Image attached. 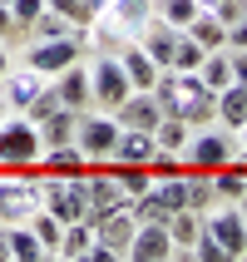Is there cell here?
I'll list each match as a JSON object with an SVG mask.
<instances>
[{"instance_id": "f546056e", "label": "cell", "mask_w": 247, "mask_h": 262, "mask_svg": "<svg viewBox=\"0 0 247 262\" xmlns=\"http://www.w3.org/2000/svg\"><path fill=\"white\" fill-rule=\"evenodd\" d=\"M203 10H213V15L222 20V25H237V20L247 15V0H208Z\"/></svg>"}, {"instance_id": "ba28073f", "label": "cell", "mask_w": 247, "mask_h": 262, "mask_svg": "<svg viewBox=\"0 0 247 262\" xmlns=\"http://www.w3.org/2000/svg\"><path fill=\"white\" fill-rule=\"evenodd\" d=\"M40 208V188L35 178H0V228L10 223H30Z\"/></svg>"}, {"instance_id": "ab89813d", "label": "cell", "mask_w": 247, "mask_h": 262, "mask_svg": "<svg viewBox=\"0 0 247 262\" xmlns=\"http://www.w3.org/2000/svg\"><path fill=\"white\" fill-rule=\"evenodd\" d=\"M5 114H10V109H5V94H0V119H5Z\"/></svg>"}, {"instance_id": "f35d334b", "label": "cell", "mask_w": 247, "mask_h": 262, "mask_svg": "<svg viewBox=\"0 0 247 262\" xmlns=\"http://www.w3.org/2000/svg\"><path fill=\"white\" fill-rule=\"evenodd\" d=\"M237 213H242V223H247V198H237Z\"/></svg>"}, {"instance_id": "52a82bcc", "label": "cell", "mask_w": 247, "mask_h": 262, "mask_svg": "<svg viewBox=\"0 0 247 262\" xmlns=\"http://www.w3.org/2000/svg\"><path fill=\"white\" fill-rule=\"evenodd\" d=\"M203 233L218 237V248L228 252V257H242V248H247V223H242V213H237V203L208 208L203 213Z\"/></svg>"}, {"instance_id": "d590c367", "label": "cell", "mask_w": 247, "mask_h": 262, "mask_svg": "<svg viewBox=\"0 0 247 262\" xmlns=\"http://www.w3.org/2000/svg\"><path fill=\"white\" fill-rule=\"evenodd\" d=\"M84 5H89V15H104V10H109V0H84Z\"/></svg>"}, {"instance_id": "cb8c5ba5", "label": "cell", "mask_w": 247, "mask_h": 262, "mask_svg": "<svg viewBox=\"0 0 247 262\" xmlns=\"http://www.w3.org/2000/svg\"><path fill=\"white\" fill-rule=\"evenodd\" d=\"M198 10H203V0H153V15H159L163 25H173V30H183Z\"/></svg>"}, {"instance_id": "d4e9b609", "label": "cell", "mask_w": 247, "mask_h": 262, "mask_svg": "<svg viewBox=\"0 0 247 262\" xmlns=\"http://www.w3.org/2000/svg\"><path fill=\"white\" fill-rule=\"evenodd\" d=\"M114 183H119V193L133 203V198L153 183V173H148V168H139V163H114Z\"/></svg>"}, {"instance_id": "ac0fdd59", "label": "cell", "mask_w": 247, "mask_h": 262, "mask_svg": "<svg viewBox=\"0 0 247 262\" xmlns=\"http://www.w3.org/2000/svg\"><path fill=\"white\" fill-rule=\"evenodd\" d=\"M74 119H79V109H64V104H59L50 119H40V124H35V129H40V148L74 144Z\"/></svg>"}, {"instance_id": "d6986e66", "label": "cell", "mask_w": 247, "mask_h": 262, "mask_svg": "<svg viewBox=\"0 0 247 262\" xmlns=\"http://www.w3.org/2000/svg\"><path fill=\"white\" fill-rule=\"evenodd\" d=\"M89 243H94V223L74 218V223H64V233H59V248H55V257H64V262H84Z\"/></svg>"}, {"instance_id": "e575fe53", "label": "cell", "mask_w": 247, "mask_h": 262, "mask_svg": "<svg viewBox=\"0 0 247 262\" xmlns=\"http://www.w3.org/2000/svg\"><path fill=\"white\" fill-rule=\"evenodd\" d=\"M15 25V15H10V5H0V35H5V30Z\"/></svg>"}, {"instance_id": "836d02e7", "label": "cell", "mask_w": 247, "mask_h": 262, "mask_svg": "<svg viewBox=\"0 0 247 262\" xmlns=\"http://www.w3.org/2000/svg\"><path fill=\"white\" fill-rule=\"evenodd\" d=\"M228 64H233V79L247 84V50H228Z\"/></svg>"}, {"instance_id": "4316f807", "label": "cell", "mask_w": 247, "mask_h": 262, "mask_svg": "<svg viewBox=\"0 0 247 262\" xmlns=\"http://www.w3.org/2000/svg\"><path fill=\"white\" fill-rule=\"evenodd\" d=\"M30 233L44 243V252L55 257V248H59V233H64V223L55 218V213H44V208H35V218H30Z\"/></svg>"}, {"instance_id": "b9f144b4", "label": "cell", "mask_w": 247, "mask_h": 262, "mask_svg": "<svg viewBox=\"0 0 247 262\" xmlns=\"http://www.w3.org/2000/svg\"><path fill=\"white\" fill-rule=\"evenodd\" d=\"M203 5H208V0H203Z\"/></svg>"}, {"instance_id": "60d3db41", "label": "cell", "mask_w": 247, "mask_h": 262, "mask_svg": "<svg viewBox=\"0 0 247 262\" xmlns=\"http://www.w3.org/2000/svg\"><path fill=\"white\" fill-rule=\"evenodd\" d=\"M0 5H10V0H0Z\"/></svg>"}, {"instance_id": "603a6c76", "label": "cell", "mask_w": 247, "mask_h": 262, "mask_svg": "<svg viewBox=\"0 0 247 262\" xmlns=\"http://www.w3.org/2000/svg\"><path fill=\"white\" fill-rule=\"evenodd\" d=\"M188 124L183 119H173V114H159V124H153V144L159 148H168V154H183V144H188Z\"/></svg>"}, {"instance_id": "ffe728a7", "label": "cell", "mask_w": 247, "mask_h": 262, "mask_svg": "<svg viewBox=\"0 0 247 262\" xmlns=\"http://www.w3.org/2000/svg\"><path fill=\"white\" fill-rule=\"evenodd\" d=\"M183 35H193L203 50H222V45H228V25H222L213 10H198L188 25H183Z\"/></svg>"}, {"instance_id": "5bb4252c", "label": "cell", "mask_w": 247, "mask_h": 262, "mask_svg": "<svg viewBox=\"0 0 247 262\" xmlns=\"http://www.w3.org/2000/svg\"><path fill=\"white\" fill-rule=\"evenodd\" d=\"M40 173H55V178H84L89 173V159L79 154L74 144H55V148H40Z\"/></svg>"}, {"instance_id": "8d00e7d4", "label": "cell", "mask_w": 247, "mask_h": 262, "mask_svg": "<svg viewBox=\"0 0 247 262\" xmlns=\"http://www.w3.org/2000/svg\"><path fill=\"white\" fill-rule=\"evenodd\" d=\"M10 70V55H5V45H0V74Z\"/></svg>"}, {"instance_id": "3957f363", "label": "cell", "mask_w": 247, "mask_h": 262, "mask_svg": "<svg viewBox=\"0 0 247 262\" xmlns=\"http://www.w3.org/2000/svg\"><path fill=\"white\" fill-rule=\"evenodd\" d=\"M40 159V129L30 124L25 114L20 119H0V168H30Z\"/></svg>"}, {"instance_id": "8992f818", "label": "cell", "mask_w": 247, "mask_h": 262, "mask_svg": "<svg viewBox=\"0 0 247 262\" xmlns=\"http://www.w3.org/2000/svg\"><path fill=\"white\" fill-rule=\"evenodd\" d=\"M84 45H89L84 30H74V35H55V40H35V45H30V55H25V64H30V70H40L44 79H50V74H59L64 64H74V59L84 55Z\"/></svg>"}, {"instance_id": "83f0119b", "label": "cell", "mask_w": 247, "mask_h": 262, "mask_svg": "<svg viewBox=\"0 0 247 262\" xmlns=\"http://www.w3.org/2000/svg\"><path fill=\"white\" fill-rule=\"evenodd\" d=\"M44 5H50V10H55V15H64L70 25H79V30H89V20H94L84 0H44Z\"/></svg>"}, {"instance_id": "44dd1931", "label": "cell", "mask_w": 247, "mask_h": 262, "mask_svg": "<svg viewBox=\"0 0 247 262\" xmlns=\"http://www.w3.org/2000/svg\"><path fill=\"white\" fill-rule=\"evenodd\" d=\"M5 243H10V257L15 262H44V257H50L44 243L30 233V223H10V228H5Z\"/></svg>"}, {"instance_id": "5b68a950", "label": "cell", "mask_w": 247, "mask_h": 262, "mask_svg": "<svg viewBox=\"0 0 247 262\" xmlns=\"http://www.w3.org/2000/svg\"><path fill=\"white\" fill-rule=\"evenodd\" d=\"M114 139H119V119L114 114H84V109H79V119H74V148H79L89 163L109 159V154H114Z\"/></svg>"}, {"instance_id": "e0dca14e", "label": "cell", "mask_w": 247, "mask_h": 262, "mask_svg": "<svg viewBox=\"0 0 247 262\" xmlns=\"http://www.w3.org/2000/svg\"><path fill=\"white\" fill-rule=\"evenodd\" d=\"M119 64H124V74H129V84L133 89H153V79H159V64L139 50V45H119Z\"/></svg>"}, {"instance_id": "30bf717a", "label": "cell", "mask_w": 247, "mask_h": 262, "mask_svg": "<svg viewBox=\"0 0 247 262\" xmlns=\"http://www.w3.org/2000/svg\"><path fill=\"white\" fill-rule=\"evenodd\" d=\"M133 228H139V218L129 213V203H124V208H109L104 218H94V243H104V248H114L119 257H124V252H129Z\"/></svg>"}, {"instance_id": "74e56055", "label": "cell", "mask_w": 247, "mask_h": 262, "mask_svg": "<svg viewBox=\"0 0 247 262\" xmlns=\"http://www.w3.org/2000/svg\"><path fill=\"white\" fill-rule=\"evenodd\" d=\"M237 139H242V148H247V124H237Z\"/></svg>"}, {"instance_id": "d6a6232c", "label": "cell", "mask_w": 247, "mask_h": 262, "mask_svg": "<svg viewBox=\"0 0 247 262\" xmlns=\"http://www.w3.org/2000/svg\"><path fill=\"white\" fill-rule=\"evenodd\" d=\"M84 262H119V252H114V248H104V243H89Z\"/></svg>"}, {"instance_id": "4fadbf2b", "label": "cell", "mask_w": 247, "mask_h": 262, "mask_svg": "<svg viewBox=\"0 0 247 262\" xmlns=\"http://www.w3.org/2000/svg\"><path fill=\"white\" fill-rule=\"evenodd\" d=\"M50 84H55V94H59V104H64V109H89V104H94V94H89V70L79 64V59H74V64H64Z\"/></svg>"}, {"instance_id": "4dcf8cb0", "label": "cell", "mask_w": 247, "mask_h": 262, "mask_svg": "<svg viewBox=\"0 0 247 262\" xmlns=\"http://www.w3.org/2000/svg\"><path fill=\"white\" fill-rule=\"evenodd\" d=\"M40 10H44V0H10V15H15V25H20V30H25Z\"/></svg>"}, {"instance_id": "9c48e42d", "label": "cell", "mask_w": 247, "mask_h": 262, "mask_svg": "<svg viewBox=\"0 0 247 262\" xmlns=\"http://www.w3.org/2000/svg\"><path fill=\"white\" fill-rule=\"evenodd\" d=\"M124 257L133 262H168L173 257V237H168V223H139L129 237V252Z\"/></svg>"}, {"instance_id": "6da1fadb", "label": "cell", "mask_w": 247, "mask_h": 262, "mask_svg": "<svg viewBox=\"0 0 247 262\" xmlns=\"http://www.w3.org/2000/svg\"><path fill=\"white\" fill-rule=\"evenodd\" d=\"M153 99H159V114H173V119H183L188 129H203V124H213V99H218V94H213L198 74L159 70Z\"/></svg>"}, {"instance_id": "2e32d148", "label": "cell", "mask_w": 247, "mask_h": 262, "mask_svg": "<svg viewBox=\"0 0 247 262\" xmlns=\"http://www.w3.org/2000/svg\"><path fill=\"white\" fill-rule=\"evenodd\" d=\"M213 119H222L228 129L247 124V84H242V79H233V84L218 89V99H213Z\"/></svg>"}, {"instance_id": "f1b7e54d", "label": "cell", "mask_w": 247, "mask_h": 262, "mask_svg": "<svg viewBox=\"0 0 247 262\" xmlns=\"http://www.w3.org/2000/svg\"><path fill=\"white\" fill-rule=\"evenodd\" d=\"M193 262H233V257H228V252L218 248V237L198 233V237H193Z\"/></svg>"}, {"instance_id": "9a60e30c", "label": "cell", "mask_w": 247, "mask_h": 262, "mask_svg": "<svg viewBox=\"0 0 247 262\" xmlns=\"http://www.w3.org/2000/svg\"><path fill=\"white\" fill-rule=\"evenodd\" d=\"M153 154H159V144H153V134H148V129H119L114 154H109V159H114V163H139V168H148Z\"/></svg>"}, {"instance_id": "277c9868", "label": "cell", "mask_w": 247, "mask_h": 262, "mask_svg": "<svg viewBox=\"0 0 247 262\" xmlns=\"http://www.w3.org/2000/svg\"><path fill=\"white\" fill-rule=\"evenodd\" d=\"M89 94H94V104H99L104 114H114L119 104L133 94L129 74H124V64H119V55H104L89 64Z\"/></svg>"}, {"instance_id": "7c38bea8", "label": "cell", "mask_w": 247, "mask_h": 262, "mask_svg": "<svg viewBox=\"0 0 247 262\" xmlns=\"http://www.w3.org/2000/svg\"><path fill=\"white\" fill-rule=\"evenodd\" d=\"M44 89V74L40 70H5L0 74V94H5V109H15V114H25V104L35 99V94H40Z\"/></svg>"}, {"instance_id": "8fae6325", "label": "cell", "mask_w": 247, "mask_h": 262, "mask_svg": "<svg viewBox=\"0 0 247 262\" xmlns=\"http://www.w3.org/2000/svg\"><path fill=\"white\" fill-rule=\"evenodd\" d=\"M178 35H183V30H173V25H163L159 15H153V20H148L144 30H139V50H144L148 59H153V64H159V70H168V64H173V45H178Z\"/></svg>"}, {"instance_id": "7a4b0ae2", "label": "cell", "mask_w": 247, "mask_h": 262, "mask_svg": "<svg viewBox=\"0 0 247 262\" xmlns=\"http://www.w3.org/2000/svg\"><path fill=\"white\" fill-rule=\"evenodd\" d=\"M178 159H183V168H188V173H218L222 163L233 159V139L203 124V129L188 134V144H183V154H178Z\"/></svg>"}, {"instance_id": "1f68e13d", "label": "cell", "mask_w": 247, "mask_h": 262, "mask_svg": "<svg viewBox=\"0 0 247 262\" xmlns=\"http://www.w3.org/2000/svg\"><path fill=\"white\" fill-rule=\"evenodd\" d=\"M228 50H247V15L237 25H228Z\"/></svg>"}, {"instance_id": "7402d4cb", "label": "cell", "mask_w": 247, "mask_h": 262, "mask_svg": "<svg viewBox=\"0 0 247 262\" xmlns=\"http://www.w3.org/2000/svg\"><path fill=\"white\" fill-rule=\"evenodd\" d=\"M198 79H203L213 94H218L222 84H233V64H228V45L222 50H208L203 55V64H198Z\"/></svg>"}, {"instance_id": "484cf974", "label": "cell", "mask_w": 247, "mask_h": 262, "mask_svg": "<svg viewBox=\"0 0 247 262\" xmlns=\"http://www.w3.org/2000/svg\"><path fill=\"white\" fill-rule=\"evenodd\" d=\"M203 55H208V50L193 40V35H178V45H173V64H168V70H178V74H198Z\"/></svg>"}]
</instances>
